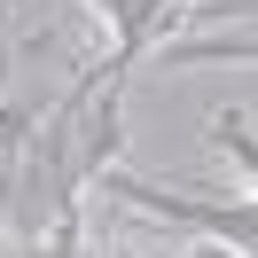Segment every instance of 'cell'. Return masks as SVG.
<instances>
[{
	"label": "cell",
	"instance_id": "1",
	"mask_svg": "<svg viewBox=\"0 0 258 258\" xmlns=\"http://www.w3.org/2000/svg\"><path fill=\"white\" fill-rule=\"evenodd\" d=\"M94 196H110L117 211H149V219H172V227H196L204 242H227V250H242L250 258V242H258V211H250V196H188V188H149V180H133V172H94Z\"/></svg>",
	"mask_w": 258,
	"mask_h": 258
},
{
	"label": "cell",
	"instance_id": "2",
	"mask_svg": "<svg viewBox=\"0 0 258 258\" xmlns=\"http://www.w3.org/2000/svg\"><path fill=\"white\" fill-rule=\"evenodd\" d=\"M86 8L110 24V63H94V86L125 94L133 71H141V55L180 24V8H188V0H86Z\"/></svg>",
	"mask_w": 258,
	"mask_h": 258
},
{
	"label": "cell",
	"instance_id": "3",
	"mask_svg": "<svg viewBox=\"0 0 258 258\" xmlns=\"http://www.w3.org/2000/svg\"><path fill=\"white\" fill-rule=\"evenodd\" d=\"M16 258H94V235H86V204H71V211H55V219L39 227V235L24 242Z\"/></svg>",
	"mask_w": 258,
	"mask_h": 258
},
{
	"label": "cell",
	"instance_id": "4",
	"mask_svg": "<svg viewBox=\"0 0 258 258\" xmlns=\"http://www.w3.org/2000/svg\"><path fill=\"white\" fill-rule=\"evenodd\" d=\"M211 149L219 157H235V172H242V188H250V172H258V157H250V110H211Z\"/></svg>",
	"mask_w": 258,
	"mask_h": 258
},
{
	"label": "cell",
	"instance_id": "5",
	"mask_svg": "<svg viewBox=\"0 0 258 258\" xmlns=\"http://www.w3.org/2000/svg\"><path fill=\"white\" fill-rule=\"evenodd\" d=\"M188 258H242V250H227V242H196Z\"/></svg>",
	"mask_w": 258,
	"mask_h": 258
},
{
	"label": "cell",
	"instance_id": "6",
	"mask_svg": "<svg viewBox=\"0 0 258 258\" xmlns=\"http://www.w3.org/2000/svg\"><path fill=\"white\" fill-rule=\"evenodd\" d=\"M110 258H133V250H125V242H110Z\"/></svg>",
	"mask_w": 258,
	"mask_h": 258
}]
</instances>
